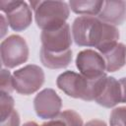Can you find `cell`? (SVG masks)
<instances>
[{"mask_svg": "<svg viewBox=\"0 0 126 126\" xmlns=\"http://www.w3.org/2000/svg\"><path fill=\"white\" fill-rule=\"evenodd\" d=\"M0 55L3 66L7 68H14L28 60L29 47L22 36L13 34L1 42Z\"/></svg>", "mask_w": 126, "mask_h": 126, "instance_id": "5", "label": "cell"}, {"mask_svg": "<svg viewBox=\"0 0 126 126\" xmlns=\"http://www.w3.org/2000/svg\"><path fill=\"white\" fill-rule=\"evenodd\" d=\"M110 126H126V106L114 108L109 117Z\"/></svg>", "mask_w": 126, "mask_h": 126, "instance_id": "17", "label": "cell"}, {"mask_svg": "<svg viewBox=\"0 0 126 126\" xmlns=\"http://www.w3.org/2000/svg\"><path fill=\"white\" fill-rule=\"evenodd\" d=\"M104 1L97 0H84V1H69L70 9L82 16H98L103 6Z\"/></svg>", "mask_w": 126, "mask_h": 126, "instance_id": "14", "label": "cell"}, {"mask_svg": "<svg viewBox=\"0 0 126 126\" xmlns=\"http://www.w3.org/2000/svg\"><path fill=\"white\" fill-rule=\"evenodd\" d=\"M71 32L77 45L94 47L99 53H104L114 47L119 39V31L116 26L93 16H79L76 18Z\"/></svg>", "mask_w": 126, "mask_h": 126, "instance_id": "1", "label": "cell"}, {"mask_svg": "<svg viewBox=\"0 0 126 126\" xmlns=\"http://www.w3.org/2000/svg\"><path fill=\"white\" fill-rule=\"evenodd\" d=\"M38 28L42 31L55 30L66 24L70 7L64 1H31Z\"/></svg>", "mask_w": 126, "mask_h": 126, "instance_id": "3", "label": "cell"}, {"mask_svg": "<svg viewBox=\"0 0 126 126\" xmlns=\"http://www.w3.org/2000/svg\"><path fill=\"white\" fill-rule=\"evenodd\" d=\"M94 101L97 104L107 108L113 107L119 102H122V92L119 81L113 77H107L100 94Z\"/></svg>", "mask_w": 126, "mask_h": 126, "instance_id": "11", "label": "cell"}, {"mask_svg": "<svg viewBox=\"0 0 126 126\" xmlns=\"http://www.w3.org/2000/svg\"><path fill=\"white\" fill-rule=\"evenodd\" d=\"M14 99L10 95V94L1 92V99H0V118L1 120L6 118L8 115L14 111Z\"/></svg>", "mask_w": 126, "mask_h": 126, "instance_id": "16", "label": "cell"}, {"mask_svg": "<svg viewBox=\"0 0 126 126\" xmlns=\"http://www.w3.org/2000/svg\"><path fill=\"white\" fill-rule=\"evenodd\" d=\"M85 126H106V124H105V122H103L101 120L93 119V120H90L89 122H87Z\"/></svg>", "mask_w": 126, "mask_h": 126, "instance_id": "22", "label": "cell"}, {"mask_svg": "<svg viewBox=\"0 0 126 126\" xmlns=\"http://www.w3.org/2000/svg\"><path fill=\"white\" fill-rule=\"evenodd\" d=\"M1 92L10 94L14 91L13 85V75H11L10 71L7 69L1 70Z\"/></svg>", "mask_w": 126, "mask_h": 126, "instance_id": "18", "label": "cell"}, {"mask_svg": "<svg viewBox=\"0 0 126 126\" xmlns=\"http://www.w3.org/2000/svg\"><path fill=\"white\" fill-rule=\"evenodd\" d=\"M76 66L80 74L89 79L101 77L106 71L103 56L93 49H85L79 52L76 58Z\"/></svg>", "mask_w": 126, "mask_h": 126, "instance_id": "6", "label": "cell"}, {"mask_svg": "<svg viewBox=\"0 0 126 126\" xmlns=\"http://www.w3.org/2000/svg\"><path fill=\"white\" fill-rule=\"evenodd\" d=\"M44 83L43 70L37 65H27L13 74L14 90L21 94H32L38 91Z\"/></svg>", "mask_w": 126, "mask_h": 126, "instance_id": "4", "label": "cell"}, {"mask_svg": "<svg viewBox=\"0 0 126 126\" xmlns=\"http://www.w3.org/2000/svg\"><path fill=\"white\" fill-rule=\"evenodd\" d=\"M72 32L67 23L55 30L42 31L40 34L41 48L55 53L71 49L70 46L72 44Z\"/></svg>", "mask_w": 126, "mask_h": 126, "instance_id": "7", "label": "cell"}, {"mask_svg": "<svg viewBox=\"0 0 126 126\" xmlns=\"http://www.w3.org/2000/svg\"><path fill=\"white\" fill-rule=\"evenodd\" d=\"M40 61L41 63L49 69H61L67 67L72 61V50H66L64 52L55 53L45 50L44 48L40 49Z\"/></svg>", "mask_w": 126, "mask_h": 126, "instance_id": "12", "label": "cell"}, {"mask_svg": "<svg viewBox=\"0 0 126 126\" xmlns=\"http://www.w3.org/2000/svg\"><path fill=\"white\" fill-rule=\"evenodd\" d=\"M98 18L110 25H121L126 20V1H104Z\"/></svg>", "mask_w": 126, "mask_h": 126, "instance_id": "9", "label": "cell"}, {"mask_svg": "<svg viewBox=\"0 0 126 126\" xmlns=\"http://www.w3.org/2000/svg\"><path fill=\"white\" fill-rule=\"evenodd\" d=\"M20 125V116L17 110L12 111L10 115L1 120V126H19Z\"/></svg>", "mask_w": 126, "mask_h": 126, "instance_id": "19", "label": "cell"}, {"mask_svg": "<svg viewBox=\"0 0 126 126\" xmlns=\"http://www.w3.org/2000/svg\"><path fill=\"white\" fill-rule=\"evenodd\" d=\"M42 126H84L81 116L74 110L67 109L60 112L55 118L50 119Z\"/></svg>", "mask_w": 126, "mask_h": 126, "instance_id": "15", "label": "cell"}, {"mask_svg": "<svg viewBox=\"0 0 126 126\" xmlns=\"http://www.w3.org/2000/svg\"><path fill=\"white\" fill-rule=\"evenodd\" d=\"M0 23H1V36L3 37L4 35H5V33H6V32H7V30H6V27H8V21H7V18H5V16L2 14L1 15V17H0Z\"/></svg>", "mask_w": 126, "mask_h": 126, "instance_id": "20", "label": "cell"}, {"mask_svg": "<svg viewBox=\"0 0 126 126\" xmlns=\"http://www.w3.org/2000/svg\"><path fill=\"white\" fill-rule=\"evenodd\" d=\"M62 101L52 89H44L38 93L33 99V107L38 117L42 119H53L61 111Z\"/></svg>", "mask_w": 126, "mask_h": 126, "instance_id": "8", "label": "cell"}, {"mask_svg": "<svg viewBox=\"0 0 126 126\" xmlns=\"http://www.w3.org/2000/svg\"><path fill=\"white\" fill-rule=\"evenodd\" d=\"M100 54L104 58L107 72H115L126 63V46L123 43L118 42L114 47Z\"/></svg>", "mask_w": 126, "mask_h": 126, "instance_id": "13", "label": "cell"}, {"mask_svg": "<svg viewBox=\"0 0 126 126\" xmlns=\"http://www.w3.org/2000/svg\"><path fill=\"white\" fill-rule=\"evenodd\" d=\"M107 76L104 74L95 79H89L82 74L66 71L60 74L56 80L57 87L71 97L92 101L100 94Z\"/></svg>", "mask_w": 126, "mask_h": 126, "instance_id": "2", "label": "cell"}, {"mask_svg": "<svg viewBox=\"0 0 126 126\" xmlns=\"http://www.w3.org/2000/svg\"><path fill=\"white\" fill-rule=\"evenodd\" d=\"M6 18L9 26L13 31H24L32 23V8L29 6L27 2L20 1V3L15 7V9L6 14Z\"/></svg>", "mask_w": 126, "mask_h": 126, "instance_id": "10", "label": "cell"}, {"mask_svg": "<svg viewBox=\"0 0 126 126\" xmlns=\"http://www.w3.org/2000/svg\"><path fill=\"white\" fill-rule=\"evenodd\" d=\"M120 86H121V92H122V102L126 103V77L119 80Z\"/></svg>", "mask_w": 126, "mask_h": 126, "instance_id": "21", "label": "cell"}, {"mask_svg": "<svg viewBox=\"0 0 126 126\" xmlns=\"http://www.w3.org/2000/svg\"><path fill=\"white\" fill-rule=\"evenodd\" d=\"M23 126H39L37 123H35V122H33V121H30V122H27V123H25ZM42 126V125H41Z\"/></svg>", "mask_w": 126, "mask_h": 126, "instance_id": "23", "label": "cell"}]
</instances>
